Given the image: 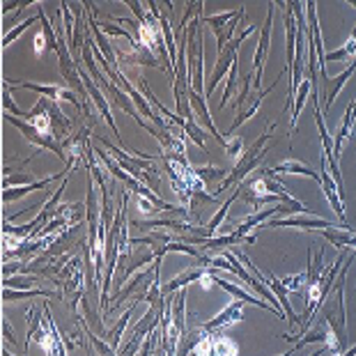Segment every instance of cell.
I'll use <instances>...</instances> for the list:
<instances>
[{
  "mask_svg": "<svg viewBox=\"0 0 356 356\" xmlns=\"http://www.w3.org/2000/svg\"><path fill=\"white\" fill-rule=\"evenodd\" d=\"M5 86L10 88H28L33 90V92L47 97V99H53V102H60V99H67L72 102L74 106L79 108V113L83 111V106L79 104L76 99V92H72V90H67L63 86H37V83H28V81H12V79H5Z\"/></svg>",
  "mask_w": 356,
  "mask_h": 356,
  "instance_id": "5",
  "label": "cell"
},
{
  "mask_svg": "<svg viewBox=\"0 0 356 356\" xmlns=\"http://www.w3.org/2000/svg\"><path fill=\"white\" fill-rule=\"evenodd\" d=\"M136 207H138L145 216H152L154 211H159L156 204L149 200V198H143V195H136Z\"/></svg>",
  "mask_w": 356,
  "mask_h": 356,
  "instance_id": "33",
  "label": "cell"
},
{
  "mask_svg": "<svg viewBox=\"0 0 356 356\" xmlns=\"http://www.w3.org/2000/svg\"><path fill=\"white\" fill-rule=\"evenodd\" d=\"M3 333H5V338L10 340L12 345H19V343H17V338H14V331H12V327H10V322H7V317L3 320Z\"/></svg>",
  "mask_w": 356,
  "mask_h": 356,
  "instance_id": "35",
  "label": "cell"
},
{
  "mask_svg": "<svg viewBox=\"0 0 356 356\" xmlns=\"http://www.w3.org/2000/svg\"><path fill=\"white\" fill-rule=\"evenodd\" d=\"M35 181H40L35 177V172H26V175H10V177H5V181H3V186L7 188V186H14V184H35Z\"/></svg>",
  "mask_w": 356,
  "mask_h": 356,
  "instance_id": "32",
  "label": "cell"
},
{
  "mask_svg": "<svg viewBox=\"0 0 356 356\" xmlns=\"http://www.w3.org/2000/svg\"><path fill=\"white\" fill-rule=\"evenodd\" d=\"M246 17V10L241 7V12H239V17L237 19H232L228 26H225L221 33H216V40H218V56L225 51V44H230L232 42V35H234V30L239 28V24H241V19Z\"/></svg>",
  "mask_w": 356,
  "mask_h": 356,
  "instance_id": "24",
  "label": "cell"
},
{
  "mask_svg": "<svg viewBox=\"0 0 356 356\" xmlns=\"http://www.w3.org/2000/svg\"><path fill=\"white\" fill-rule=\"evenodd\" d=\"M267 228H301V230H327L336 228V223L327 221V218H315V216H290V218H274L267 223Z\"/></svg>",
  "mask_w": 356,
  "mask_h": 356,
  "instance_id": "10",
  "label": "cell"
},
{
  "mask_svg": "<svg viewBox=\"0 0 356 356\" xmlns=\"http://www.w3.org/2000/svg\"><path fill=\"white\" fill-rule=\"evenodd\" d=\"M354 72H356V60H352L350 67H345V70L340 72L336 79H331V76H329V81H324V86H327V95H324V99H327V102H324V108H327V111L331 108L333 102H336L338 92L345 88V83L352 79V74H354Z\"/></svg>",
  "mask_w": 356,
  "mask_h": 356,
  "instance_id": "13",
  "label": "cell"
},
{
  "mask_svg": "<svg viewBox=\"0 0 356 356\" xmlns=\"http://www.w3.org/2000/svg\"><path fill=\"white\" fill-rule=\"evenodd\" d=\"M58 179H63V172H56V175H51V177H44V179L35 181V184H28V186L5 188V191H3V200H5V202H14V200L24 198V195H28V193L37 191V188H47V186H51L53 181H58Z\"/></svg>",
  "mask_w": 356,
  "mask_h": 356,
  "instance_id": "15",
  "label": "cell"
},
{
  "mask_svg": "<svg viewBox=\"0 0 356 356\" xmlns=\"http://www.w3.org/2000/svg\"><path fill=\"white\" fill-rule=\"evenodd\" d=\"M37 283H40V278L35 276H10L5 278V287H12V290H35Z\"/></svg>",
  "mask_w": 356,
  "mask_h": 356,
  "instance_id": "28",
  "label": "cell"
},
{
  "mask_svg": "<svg viewBox=\"0 0 356 356\" xmlns=\"http://www.w3.org/2000/svg\"><path fill=\"white\" fill-rule=\"evenodd\" d=\"M267 280H269L267 287H269L271 292L276 294L278 301H280V306H283V313H285V317H287V322H290L292 327H294V324L299 322V317H297V313H294V310H292L290 301H287V290H285L283 285H280V278H278V276H274V274H267Z\"/></svg>",
  "mask_w": 356,
  "mask_h": 356,
  "instance_id": "17",
  "label": "cell"
},
{
  "mask_svg": "<svg viewBox=\"0 0 356 356\" xmlns=\"http://www.w3.org/2000/svg\"><path fill=\"white\" fill-rule=\"evenodd\" d=\"M198 172V177L202 179V181H211V179H225L228 177V170H223V168H207V165H204V168H198L195 170Z\"/></svg>",
  "mask_w": 356,
  "mask_h": 356,
  "instance_id": "31",
  "label": "cell"
},
{
  "mask_svg": "<svg viewBox=\"0 0 356 356\" xmlns=\"http://www.w3.org/2000/svg\"><path fill=\"white\" fill-rule=\"evenodd\" d=\"M336 356H356V345H352V347H347L345 352H340V354H336Z\"/></svg>",
  "mask_w": 356,
  "mask_h": 356,
  "instance_id": "37",
  "label": "cell"
},
{
  "mask_svg": "<svg viewBox=\"0 0 356 356\" xmlns=\"http://www.w3.org/2000/svg\"><path fill=\"white\" fill-rule=\"evenodd\" d=\"M271 172H287V175H306L310 179H315L317 184H322V179H320V172H315L313 168H308L306 163H301L297 161V159H290V161H280L276 163L274 168H271Z\"/></svg>",
  "mask_w": 356,
  "mask_h": 356,
  "instance_id": "18",
  "label": "cell"
},
{
  "mask_svg": "<svg viewBox=\"0 0 356 356\" xmlns=\"http://www.w3.org/2000/svg\"><path fill=\"white\" fill-rule=\"evenodd\" d=\"M329 163H327V156H320V179H322V191L324 195H327V200L331 204V209L336 211L340 221L345 223V204H343V198H340V191H338V184H336V179H333L329 175Z\"/></svg>",
  "mask_w": 356,
  "mask_h": 356,
  "instance_id": "6",
  "label": "cell"
},
{
  "mask_svg": "<svg viewBox=\"0 0 356 356\" xmlns=\"http://www.w3.org/2000/svg\"><path fill=\"white\" fill-rule=\"evenodd\" d=\"M5 120L10 124H14L19 129L21 134L26 136V138L33 143L35 147H40V149H51L53 154H56L58 159H67V152H65V145H60V140H56V138H47V136H42L37 129L30 124V122H24V120H19V118H14V115H10V113H5Z\"/></svg>",
  "mask_w": 356,
  "mask_h": 356,
  "instance_id": "4",
  "label": "cell"
},
{
  "mask_svg": "<svg viewBox=\"0 0 356 356\" xmlns=\"http://www.w3.org/2000/svg\"><path fill=\"white\" fill-rule=\"evenodd\" d=\"M308 92H310V79H304V81H301V88L297 90V97H294V106H292V131H294V127H297V122H299L301 108H304Z\"/></svg>",
  "mask_w": 356,
  "mask_h": 356,
  "instance_id": "26",
  "label": "cell"
},
{
  "mask_svg": "<svg viewBox=\"0 0 356 356\" xmlns=\"http://www.w3.org/2000/svg\"><path fill=\"white\" fill-rule=\"evenodd\" d=\"M244 306H246L244 301H232V304L225 306L216 317H211L207 324H202V331L218 333V331L232 327V324H237L239 320H244Z\"/></svg>",
  "mask_w": 356,
  "mask_h": 356,
  "instance_id": "7",
  "label": "cell"
},
{
  "mask_svg": "<svg viewBox=\"0 0 356 356\" xmlns=\"http://www.w3.org/2000/svg\"><path fill=\"white\" fill-rule=\"evenodd\" d=\"M292 354H297V347H294V345H292L290 350H287L285 354H280V356H292Z\"/></svg>",
  "mask_w": 356,
  "mask_h": 356,
  "instance_id": "39",
  "label": "cell"
},
{
  "mask_svg": "<svg viewBox=\"0 0 356 356\" xmlns=\"http://www.w3.org/2000/svg\"><path fill=\"white\" fill-rule=\"evenodd\" d=\"M81 327H83V331H86V336H88L90 343H92V347H95V352H97V354H99V356H118L115 347H111L104 338L97 336V333H95L92 329H90L86 322H81Z\"/></svg>",
  "mask_w": 356,
  "mask_h": 356,
  "instance_id": "23",
  "label": "cell"
},
{
  "mask_svg": "<svg viewBox=\"0 0 356 356\" xmlns=\"http://www.w3.org/2000/svg\"><path fill=\"white\" fill-rule=\"evenodd\" d=\"M354 260V253H350V257L345 260L343 269L336 278V283L331 287V294H329V304L324 306V315L322 320L329 322L331 331L336 333L340 347L343 352L347 350V310H345V278H347V271H350V264Z\"/></svg>",
  "mask_w": 356,
  "mask_h": 356,
  "instance_id": "1",
  "label": "cell"
},
{
  "mask_svg": "<svg viewBox=\"0 0 356 356\" xmlns=\"http://www.w3.org/2000/svg\"><path fill=\"white\" fill-rule=\"evenodd\" d=\"M239 12H241V7L239 10H232V12H221V14H211V17H204V24H209L211 28H214V33H221V30L230 24L232 19H237L239 17Z\"/></svg>",
  "mask_w": 356,
  "mask_h": 356,
  "instance_id": "27",
  "label": "cell"
},
{
  "mask_svg": "<svg viewBox=\"0 0 356 356\" xmlns=\"http://www.w3.org/2000/svg\"><path fill=\"white\" fill-rule=\"evenodd\" d=\"M42 42H44V33H40V35L35 37V56H42V53L47 51V49H44V44H42Z\"/></svg>",
  "mask_w": 356,
  "mask_h": 356,
  "instance_id": "36",
  "label": "cell"
},
{
  "mask_svg": "<svg viewBox=\"0 0 356 356\" xmlns=\"http://www.w3.org/2000/svg\"><path fill=\"white\" fill-rule=\"evenodd\" d=\"M352 37H354V40H356V26L352 28Z\"/></svg>",
  "mask_w": 356,
  "mask_h": 356,
  "instance_id": "41",
  "label": "cell"
},
{
  "mask_svg": "<svg viewBox=\"0 0 356 356\" xmlns=\"http://www.w3.org/2000/svg\"><path fill=\"white\" fill-rule=\"evenodd\" d=\"M188 104H191V111L195 113V118H200V122L204 124V127H209V131H211V136L221 143V145L225 147L228 143L223 140V136L218 134V129H216V124H214V120H211V113H209V108H207V104H204V99H202V95H198L195 90L191 88L188 90Z\"/></svg>",
  "mask_w": 356,
  "mask_h": 356,
  "instance_id": "12",
  "label": "cell"
},
{
  "mask_svg": "<svg viewBox=\"0 0 356 356\" xmlns=\"http://www.w3.org/2000/svg\"><path fill=\"white\" fill-rule=\"evenodd\" d=\"M274 129H276V122L271 124L269 129H267V134H262L260 138H257L255 143L248 149H244V154L239 156V161L234 163V168L230 170V175L225 177L221 184L216 186V191H214V195H218V193H223V191H228V188L232 186H239L241 181L246 179V175H251V172L257 168V165L262 163V159L267 156V143L274 138Z\"/></svg>",
  "mask_w": 356,
  "mask_h": 356,
  "instance_id": "2",
  "label": "cell"
},
{
  "mask_svg": "<svg viewBox=\"0 0 356 356\" xmlns=\"http://www.w3.org/2000/svg\"><path fill=\"white\" fill-rule=\"evenodd\" d=\"M79 74H81V79H83V86H86V92L92 97V102L97 104V108L102 111V118L106 120V124H108L113 129V134L118 136V143L122 145V136H120V129L118 124L113 122V115H111V108H108V104H106V97L99 92V88H97V83L92 81V76H88V72L86 70H81L79 67Z\"/></svg>",
  "mask_w": 356,
  "mask_h": 356,
  "instance_id": "9",
  "label": "cell"
},
{
  "mask_svg": "<svg viewBox=\"0 0 356 356\" xmlns=\"http://www.w3.org/2000/svg\"><path fill=\"white\" fill-rule=\"evenodd\" d=\"M267 21L260 30V42H257V49H255V60H253V67H255V74H253V86L262 92V70H264V60L269 56V44H271V28H274V12H276V3H269L267 5Z\"/></svg>",
  "mask_w": 356,
  "mask_h": 356,
  "instance_id": "3",
  "label": "cell"
},
{
  "mask_svg": "<svg viewBox=\"0 0 356 356\" xmlns=\"http://www.w3.org/2000/svg\"><path fill=\"white\" fill-rule=\"evenodd\" d=\"M37 297H63L58 292H51V290H12V287H5L3 292V301L5 304H17L21 299H37Z\"/></svg>",
  "mask_w": 356,
  "mask_h": 356,
  "instance_id": "21",
  "label": "cell"
},
{
  "mask_svg": "<svg viewBox=\"0 0 356 356\" xmlns=\"http://www.w3.org/2000/svg\"><path fill=\"white\" fill-rule=\"evenodd\" d=\"M3 356H14L12 352H7V347H5V350H3Z\"/></svg>",
  "mask_w": 356,
  "mask_h": 356,
  "instance_id": "40",
  "label": "cell"
},
{
  "mask_svg": "<svg viewBox=\"0 0 356 356\" xmlns=\"http://www.w3.org/2000/svg\"><path fill=\"white\" fill-rule=\"evenodd\" d=\"M239 195H241V184H239V186H234V191H232V195H230V198H228V200H225L223 204H221V209H218V211H216V216H214V218H211V221L207 223V228H209V232H211V237H216V230H218V228H221V223L225 221V216H228V209L232 207V202H234V200H237V198H239Z\"/></svg>",
  "mask_w": 356,
  "mask_h": 356,
  "instance_id": "22",
  "label": "cell"
},
{
  "mask_svg": "<svg viewBox=\"0 0 356 356\" xmlns=\"http://www.w3.org/2000/svg\"><path fill=\"white\" fill-rule=\"evenodd\" d=\"M320 234L324 239H329L336 248H356V232L350 228V225H336V228H327L320 230Z\"/></svg>",
  "mask_w": 356,
  "mask_h": 356,
  "instance_id": "14",
  "label": "cell"
},
{
  "mask_svg": "<svg viewBox=\"0 0 356 356\" xmlns=\"http://www.w3.org/2000/svg\"><path fill=\"white\" fill-rule=\"evenodd\" d=\"M280 285H283L287 292H306V274H294V276L280 278Z\"/></svg>",
  "mask_w": 356,
  "mask_h": 356,
  "instance_id": "30",
  "label": "cell"
},
{
  "mask_svg": "<svg viewBox=\"0 0 356 356\" xmlns=\"http://www.w3.org/2000/svg\"><path fill=\"white\" fill-rule=\"evenodd\" d=\"M225 152H228L232 159H237V161H239V156L244 154V140H241V138L230 140L228 145H225Z\"/></svg>",
  "mask_w": 356,
  "mask_h": 356,
  "instance_id": "34",
  "label": "cell"
},
{
  "mask_svg": "<svg viewBox=\"0 0 356 356\" xmlns=\"http://www.w3.org/2000/svg\"><path fill=\"white\" fill-rule=\"evenodd\" d=\"M214 283L221 287V290H225L228 294H232V297H237V301H244V304H251V306H257V308H264V310H271V313H274L278 320H280V315H278V310L274 308V306H269L267 301H260V299H255L253 294H248L246 290H241L239 285H234L232 280H228V278H218L216 276V271H214Z\"/></svg>",
  "mask_w": 356,
  "mask_h": 356,
  "instance_id": "11",
  "label": "cell"
},
{
  "mask_svg": "<svg viewBox=\"0 0 356 356\" xmlns=\"http://www.w3.org/2000/svg\"><path fill=\"white\" fill-rule=\"evenodd\" d=\"M37 21H40V14H37V17H30V19H26L24 24H19L17 28H12L10 33H5V37H3V47H5V49L10 47V44H12L14 40H17V37H19L21 33H24V30H28L30 26H35Z\"/></svg>",
  "mask_w": 356,
  "mask_h": 356,
  "instance_id": "29",
  "label": "cell"
},
{
  "mask_svg": "<svg viewBox=\"0 0 356 356\" xmlns=\"http://www.w3.org/2000/svg\"><path fill=\"white\" fill-rule=\"evenodd\" d=\"M352 124H354V108L350 104V106H347V111H345V115H343V124H340L338 134H336V140H333V156H336L338 163H340V152H343L345 143H347V138H350V134H352Z\"/></svg>",
  "mask_w": 356,
  "mask_h": 356,
  "instance_id": "19",
  "label": "cell"
},
{
  "mask_svg": "<svg viewBox=\"0 0 356 356\" xmlns=\"http://www.w3.org/2000/svg\"><path fill=\"white\" fill-rule=\"evenodd\" d=\"M283 74H285V72H280V74H278V81L283 79ZM278 81H274V86H271V88L262 90V92L255 97V99H253V104L248 106V108H241V111H239V115H237V120H234V122H232V127H230V131H228V134H234V131H237V129H239L241 124L246 122V120H251V118L255 115V113L260 111V106H262V102H264V97H267V95L271 92V90L276 88V83H278Z\"/></svg>",
  "mask_w": 356,
  "mask_h": 356,
  "instance_id": "16",
  "label": "cell"
},
{
  "mask_svg": "<svg viewBox=\"0 0 356 356\" xmlns=\"http://www.w3.org/2000/svg\"><path fill=\"white\" fill-rule=\"evenodd\" d=\"M329 350H327V347H320V350H317V352H313V354H310V356H322V354H327Z\"/></svg>",
  "mask_w": 356,
  "mask_h": 356,
  "instance_id": "38",
  "label": "cell"
},
{
  "mask_svg": "<svg viewBox=\"0 0 356 356\" xmlns=\"http://www.w3.org/2000/svg\"><path fill=\"white\" fill-rule=\"evenodd\" d=\"M211 271V267H202V264H193V267H186L179 276L170 278L168 283H161V294L163 297H172L175 292L184 290L188 283H195V280H202Z\"/></svg>",
  "mask_w": 356,
  "mask_h": 356,
  "instance_id": "8",
  "label": "cell"
},
{
  "mask_svg": "<svg viewBox=\"0 0 356 356\" xmlns=\"http://www.w3.org/2000/svg\"><path fill=\"white\" fill-rule=\"evenodd\" d=\"M136 306H138V304H131V306H129V308L124 310V313H122V317H120V320H118V324H115V327L106 331L104 340H106V343H108L111 347H115V350H118V345L122 343V338H124V329H127L129 320H131V315H134Z\"/></svg>",
  "mask_w": 356,
  "mask_h": 356,
  "instance_id": "20",
  "label": "cell"
},
{
  "mask_svg": "<svg viewBox=\"0 0 356 356\" xmlns=\"http://www.w3.org/2000/svg\"><path fill=\"white\" fill-rule=\"evenodd\" d=\"M336 60H350V63H352V60H356V40H354V37H350V40L345 42L343 49L324 53V65L336 63Z\"/></svg>",
  "mask_w": 356,
  "mask_h": 356,
  "instance_id": "25",
  "label": "cell"
}]
</instances>
